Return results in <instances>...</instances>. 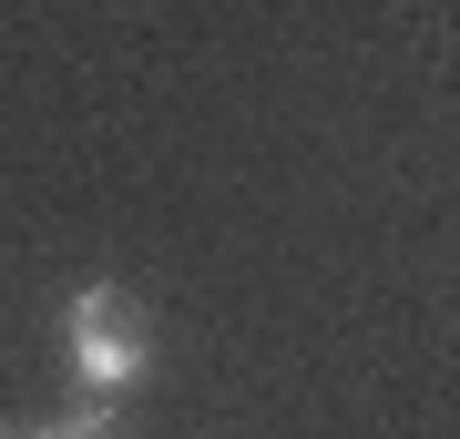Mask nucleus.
<instances>
[{
  "label": "nucleus",
  "mask_w": 460,
  "mask_h": 439,
  "mask_svg": "<svg viewBox=\"0 0 460 439\" xmlns=\"http://www.w3.org/2000/svg\"><path fill=\"white\" fill-rule=\"evenodd\" d=\"M62 347H72V378H83V399L123 408V399H133V378H144V307H133L123 286H83V296H72Z\"/></svg>",
  "instance_id": "obj_1"
},
{
  "label": "nucleus",
  "mask_w": 460,
  "mask_h": 439,
  "mask_svg": "<svg viewBox=\"0 0 460 439\" xmlns=\"http://www.w3.org/2000/svg\"><path fill=\"white\" fill-rule=\"evenodd\" d=\"M0 439H51V429H0Z\"/></svg>",
  "instance_id": "obj_2"
}]
</instances>
